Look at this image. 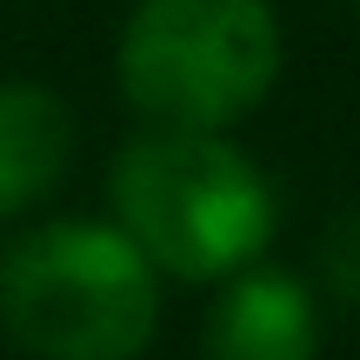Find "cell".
<instances>
[{
  "instance_id": "1",
  "label": "cell",
  "mask_w": 360,
  "mask_h": 360,
  "mask_svg": "<svg viewBox=\"0 0 360 360\" xmlns=\"http://www.w3.org/2000/svg\"><path fill=\"white\" fill-rule=\"evenodd\" d=\"M107 200L120 240L187 287L254 267L274 240V187L227 134H134L107 167Z\"/></svg>"
},
{
  "instance_id": "2",
  "label": "cell",
  "mask_w": 360,
  "mask_h": 360,
  "mask_svg": "<svg viewBox=\"0 0 360 360\" xmlns=\"http://www.w3.org/2000/svg\"><path fill=\"white\" fill-rule=\"evenodd\" d=\"M0 327L34 360H141L160 327V274L114 220H40L0 247Z\"/></svg>"
},
{
  "instance_id": "3",
  "label": "cell",
  "mask_w": 360,
  "mask_h": 360,
  "mask_svg": "<svg viewBox=\"0 0 360 360\" xmlns=\"http://www.w3.org/2000/svg\"><path fill=\"white\" fill-rule=\"evenodd\" d=\"M114 80L147 127L227 134L281 80V20L267 0H141Z\"/></svg>"
},
{
  "instance_id": "4",
  "label": "cell",
  "mask_w": 360,
  "mask_h": 360,
  "mask_svg": "<svg viewBox=\"0 0 360 360\" xmlns=\"http://www.w3.org/2000/svg\"><path fill=\"white\" fill-rule=\"evenodd\" d=\"M321 354V307L307 281L287 267H240L214 294L200 327V360H314Z\"/></svg>"
},
{
  "instance_id": "5",
  "label": "cell",
  "mask_w": 360,
  "mask_h": 360,
  "mask_svg": "<svg viewBox=\"0 0 360 360\" xmlns=\"http://www.w3.org/2000/svg\"><path fill=\"white\" fill-rule=\"evenodd\" d=\"M74 167V114L40 80H0V220H20Z\"/></svg>"
},
{
  "instance_id": "6",
  "label": "cell",
  "mask_w": 360,
  "mask_h": 360,
  "mask_svg": "<svg viewBox=\"0 0 360 360\" xmlns=\"http://www.w3.org/2000/svg\"><path fill=\"white\" fill-rule=\"evenodd\" d=\"M314 260H321V281L334 287L347 307H360V207L327 220L321 247H314Z\"/></svg>"
},
{
  "instance_id": "7",
  "label": "cell",
  "mask_w": 360,
  "mask_h": 360,
  "mask_svg": "<svg viewBox=\"0 0 360 360\" xmlns=\"http://www.w3.org/2000/svg\"><path fill=\"white\" fill-rule=\"evenodd\" d=\"M347 7H354V13H360V0H347Z\"/></svg>"
}]
</instances>
